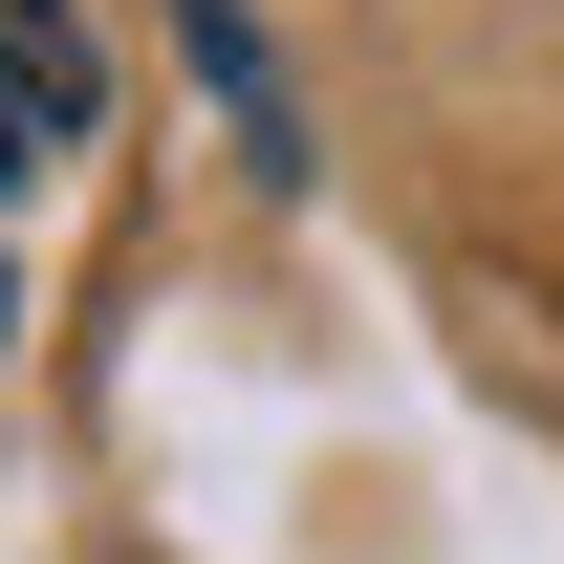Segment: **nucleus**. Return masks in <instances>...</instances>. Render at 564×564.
Returning a JSON list of instances; mask_svg holds the SVG:
<instances>
[{"label":"nucleus","mask_w":564,"mask_h":564,"mask_svg":"<svg viewBox=\"0 0 564 564\" xmlns=\"http://www.w3.org/2000/svg\"><path fill=\"white\" fill-rule=\"evenodd\" d=\"M0 87H22L44 131H87V109H109V66H87V22H66V0H0Z\"/></svg>","instance_id":"1"},{"label":"nucleus","mask_w":564,"mask_h":564,"mask_svg":"<svg viewBox=\"0 0 564 564\" xmlns=\"http://www.w3.org/2000/svg\"><path fill=\"white\" fill-rule=\"evenodd\" d=\"M44 152H66V131H44V109H22V87H0V174H44Z\"/></svg>","instance_id":"2"},{"label":"nucleus","mask_w":564,"mask_h":564,"mask_svg":"<svg viewBox=\"0 0 564 564\" xmlns=\"http://www.w3.org/2000/svg\"><path fill=\"white\" fill-rule=\"evenodd\" d=\"M0 326H22V282H0Z\"/></svg>","instance_id":"3"}]
</instances>
